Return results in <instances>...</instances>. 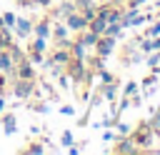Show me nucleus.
Listing matches in <instances>:
<instances>
[{"instance_id": "obj_1", "label": "nucleus", "mask_w": 160, "mask_h": 155, "mask_svg": "<svg viewBox=\"0 0 160 155\" xmlns=\"http://www.w3.org/2000/svg\"><path fill=\"white\" fill-rule=\"evenodd\" d=\"M130 140L138 145L140 152H150L152 140H155V132H152V128L148 125V120H138L135 130H130Z\"/></svg>"}, {"instance_id": "obj_2", "label": "nucleus", "mask_w": 160, "mask_h": 155, "mask_svg": "<svg viewBox=\"0 0 160 155\" xmlns=\"http://www.w3.org/2000/svg\"><path fill=\"white\" fill-rule=\"evenodd\" d=\"M10 92H12L18 100H30V98H35V95H38V78H18V75H15V80H12V85H10Z\"/></svg>"}, {"instance_id": "obj_3", "label": "nucleus", "mask_w": 160, "mask_h": 155, "mask_svg": "<svg viewBox=\"0 0 160 155\" xmlns=\"http://www.w3.org/2000/svg\"><path fill=\"white\" fill-rule=\"evenodd\" d=\"M65 72H68V78H70L72 85H80V82L90 85V82H92V80L88 78V62L80 60V58H70V60L65 62Z\"/></svg>"}, {"instance_id": "obj_4", "label": "nucleus", "mask_w": 160, "mask_h": 155, "mask_svg": "<svg viewBox=\"0 0 160 155\" xmlns=\"http://www.w3.org/2000/svg\"><path fill=\"white\" fill-rule=\"evenodd\" d=\"M62 22L68 25V30H70V32H82V30H88V18H85L80 10L68 12V15L62 18Z\"/></svg>"}, {"instance_id": "obj_5", "label": "nucleus", "mask_w": 160, "mask_h": 155, "mask_svg": "<svg viewBox=\"0 0 160 155\" xmlns=\"http://www.w3.org/2000/svg\"><path fill=\"white\" fill-rule=\"evenodd\" d=\"M115 48H118V38H112V35H100L92 50H95V55H100V58H110V55L115 52Z\"/></svg>"}, {"instance_id": "obj_6", "label": "nucleus", "mask_w": 160, "mask_h": 155, "mask_svg": "<svg viewBox=\"0 0 160 155\" xmlns=\"http://www.w3.org/2000/svg\"><path fill=\"white\" fill-rule=\"evenodd\" d=\"M115 142H118V145H112V152H118V155H132V152H140L138 145L130 140V132H128V135H118Z\"/></svg>"}, {"instance_id": "obj_7", "label": "nucleus", "mask_w": 160, "mask_h": 155, "mask_svg": "<svg viewBox=\"0 0 160 155\" xmlns=\"http://www.w3.org/2000/svg\"><path fill=\"white\" fill-rule=\"evenodd\" d=\"M15 75H18V78H38V75H35V65L28 60V52H25V58H20V60L15 62Z\"/></svg>"}, {"instance_id": "obj_8", "label": "nucleus", "mask_w": 160, "mask_h": 155, "mask_svg": "<svg viewBox=\"0 0 160 155\" xmlns=\"http://www.w3.org/2000/svg\"><path fill=\"white\" fill-rule=\"evenodd\" d=\"M0 122H2V132L10 138V135H15L18 132V118H15V112H0Z\"/></svg>"}, {"instance_id": "obj_9", "label": "nucleus", "mask_w": 160, "mask_h": 155, "mask_svg": "<svg viewBox=\"0 0 160 155\" xmlns=\"http://www.w3.org/2000/svg\"><path fill=\"white\" fill-rule=\"evenodd\" d=\"M50 28H52V18L45 15V18H40L38 22H32V35H38V38H50Z\"/></svg>"}, {"instance_id": "obj_10", "label": "nucleus", "mask_w": 160, "mask_h": 155, "mask_svg": "<svg viewBox=\"0 0 160 155\" xmlns=\"http://www.w3.org/2000/svg\"><path fill=\"white\" fill-rule=\"evenodd\" d=\"M12 32H15L20 40L30 38V32H32V22H30V18H18V20H15V28H12Z\"/></svg>"}, {"instance_id": "obj_11", "label": "nucleus", "mask_w": 160, "mask_h": 155, "mask_svg": "<svg viewBox=\"0 0 160 155\" xmlns=\"http://www.w3.org/2000/svg\"><path fill=\"white\" fill-rule=\"evenodd\" d=\"M70 58H72V55H70V50H68V48L55 45V48L50 50V62H55V65H62V68H65V62H68Z\"/></svg>"}, {"instance_id": "obj_12", "label": "nucleus", "mask_w": 160, "mask_h": 155, "mask_svg": "<svg viewBox=\"0 0 160 155\" xmlns=\"http://www.w3.org/2000/svg\"><path fill=\"white\" fill-rule=\"evenodd\" d=\"M0 72L15 75V60H12L10 50H5V48H0Z\"/></svg>"}, {"instance_id": "obj_13", "label": "nucleus", "mask_w": 160, "mask_h": 155, "mask_svg": "<svg viewBox=\"0 0 160 155\" xmlns=\"http://www.w3.org/2000/svg\"><path fill=\"white\" fill-rule=\"evenodd\" d=\"M138 82H140L142 98H150V92L155 90V82H158V72H152V70H150V72H148V75H145L142 80H138Z\"/></svg>"}, {"instance_id": "obj_14", "label": "nucleus", "mask_w": 160, "mask_h": 155, "mask_svg": "<svg viewBox=\"0 0 160 155\" xmlns=\"http://www.w3.org/2000/svg\"><path fill=\"white\" fill-rule=\"evenodd\" d=\"M25 108H28V110H32V112H38V115H48V112H50L48 100H40V98H30V100L25 102Z\"/></svg>"}, {"instance_id": "obj_15", "label": "nucleus", "mask_w": 160, "mask_h": 155, "mask_svg": "<svg viewBox=\"0 0 160 155\" xmlns=\"http://www.w3.org/2000/svg\"><path fill=\"white\" fill-rule=\"evenodd\" d=\"M138 48H140L145 55H148V52H152V50H160V35H155V38H140Z\"/></svg>"}, {"instance_id": "obj_16", "label": "nucleus", "mask_w": 160, "mask_h": 155, "mask_svg": "<svg viewBox=\"0 0 160 155\" xmlns=\"http://www.w3.org/2000/svg\"><path fill=\"white\" fill-rule=\"evenodd\" d=\"M45 150H48V148L42 145V140H30V142H28L20 152H22V155H42Z\"/></svg>"}, {"instance_id": "obj_17", "label": "nucleus", "mask_w": 160, "mask_h": 155, "mask_svg": "<svg viewBox=\"0 0 160 155\" xmlns=\"http://www.w3.org/2000/svg\"><path fill=\"white\" fill-rule=\"evenodd\" d=\"M70 55H72V58H80V60H85V58H88V48L80 42V38L70 40Z\"/></svg>"}, {"instance_id": "obj_18", "label": "nucleus", "mask_w": 160, "mask_h": 155, "mask_svg": "<svg viewBox=\"0 0 160 155\" xmlns=\"http://www.w3.org/2000/svg\"><path fill=\"white\" fill-rule=\"evenodd\" d=\"M78 38H80V42H82V45H85V48H88V50H92V48H95V42H98V38H100V35H95V32H92V30H82V32H78Z\"/></svg>"}, {"instance_id": "obj_19", "label": "nucleus", "mask_w": 160, "mask_h": 155, "mask_svg": "<svg viewBox=\"0 0 160 155\" xmlns=\"http://www.w3.org/2000/svg\"><path fill=\"white\" fill-rule=\"evenodd\" d=\"M105 28H108V22H105L102 18H98V15L88 22V30H92L95 35H105Z\"/></svg>"}, {"instance_id": "obj_20", "label": "nucleus", "mask_w": 160, "mask_h": 155, "mask_svg": "<svg viewBox=\"0 0 160 155\" xmlns=\"http://www.w3.org/2000/svg\"><path fill=\"white\" fill-rule=\"evenodd\" d=\"M25 50H35V52H48V38H32V42H28Z\"/></svg>"}, {"instance_id": "obj_21", "label": "nucleus", "mask_w": 160, "mask_h": 155, "mask_svg": "<svg viewBox=\"0 0 160 155\" xmlns=\"http://www.w3.org/2000/svg\"><path fill=\"white\" fill-rule=\"evenodd\" d=\"M85 62H88V70H90V72H98V70L105 68V58H100V55H92L90 60L85 58Z\"/></svg>"}, {"instance_id": "obj_22", "label": "nucleus", "mask_w": 160, "mask_h": 155, "mask_svg": "<svg viewBox=\"0 0 160 155\" xmlns=\"http://www.w3.org/2000/svg\"><path fill=\"white\" fill-rule=\"evenodd\" d=\"M38 90H45L48 95H50V100H60V95H58V90L52 88V82H48V80H38Z\"/></svg>"}, {"instance_id": "obj_23", "label": "nucleus", "mask_w": 160, "mask_h": 155, "mask_svg": "<svg viewBox=\"0 0 160 155\" xmlns=\"http://www.w3.org/2000/svg\"><path fill=\"white\" fill-rule=\"evenodd\" d=\"M12 42H15V40H12V30L2 25V28H0V48H5V50H8Z\"/></svg>"}, {"instance_id": "obj_24", "label": "nucleus", "mask_w": 160, "mask_h": 155, "mask_svg": "<svg viewBox=\"0 0 160 155\" xmlns=\"http://www.w3.org/2000/svg\"><path fill=\"white\" fill-rule=\"evenodd\" d=\"M148 125L152 128V132H155V135H160V105H158V108L150 112V118H148Z\"/></svg>"}, {"instance_id": "obj_25", "label": "nucleus", "mask_w": 160, "mask_h": 155, "mask_svg": "<svg viewBox=\"0 0 160 155\" xmlns=\"http://www.w3.org/2000/svg\"><path fill=\"white\" fill-rule=\"evenodd\" d=\"M145 65H148L150 70L160 68V50H152V52H148V55H145Z\"/></svg>"}, {"instance_id": "obj_26", "label": "nucleus", "mask_w": 160, "mask_h": 155, "mask_svg": "<svg viewBox=\"0 0 160 155\" xmlns=\"http://www.w3.org/2000/svg\"><path fill=\"white\" fill-rule=\"evenodd\" d=\"M135 92H140V82H138V80H128V82L122 85V95L130 98V95H135Z\"/></svg>"}, {"instance_id": "obj_27", "label": "nucleus", "mask_w": 160, "mask_h": 155, "mask_svg": "<svg viewBox=\"0 0 160 155\" xmlns=\"http://www.w3.org/2000/svg\"><path fill=\"white\" fill-rule=\"evenodd\" d=\"M25 52L32 65H45V52H35V50H25Z\"/></svg>"}, {"instance_id": "obj_28", "label": "nucleus", "mask_w": 160, "mask_h": 155, "mask_svg": "<svg viewBox=\"0 0 160 155\" xmlns=\"http://www.w3.org/2000/svg\"><path fill=\"white\" fill-rule=\"evenodd\" d=\"M115 140H118L115 128H102V142H115Z\"/></svg>"}, {"instance_id": "obj_29", "label": "nucleus", "mask_w": 160, "mask_h": 155, "mask_svg": "<svg viewBox=\"0 0 160 155\" xmlns=\"http://www.w3.org/2000/svg\"><path fill=\"white\" fill-rule=\"evenodd\" d=\"M15 20H18V15H15V12H10V10H8V12H2V22H5V28H10V30H12V28H15Z\"/></svg>"}, {"instance_id": "obj_30", "label": "nucleus", "mask_w": 160, "mask_h": 155, "mask_svg": "<svg viewBox=\"0 0 160 155\" xmlns=\"http://www.w3.org/2000/svg\"><path fill=\"white\" fill-rule=\"evenodd\" d=\"M72 142H75L72 132H70V130H62V135H60V145H62V148H68V145H72Z\"/></svg>"}, {"instance_id": "obj_31", "label": "nucleus", "mask_w": 160, "mask_h": 155, "mask_svg": "<svg viewBox=\"0 0 160 155\" xmlns=\"http://www.w3.org/2000/svg\"><path fill=\"white\" fill-rule=\"evenodd\" d=\"M58 85H60V90H68L72 82H70V78H68V72H62V75H58Z\"/></svg>"}, {"instance_id": "obj_32", "label": "nucleus", "mask_w": 160, "mask_h": 155, "mask_svg": "<svg viewBox=\"0 0 160 155\" xmlns=\"http://www.w3.org/2000/svg\"><path fill=\"white\" fill-rule=\"evenodd\" d=\"M115 132H118V135H128V132H130V125L122 122V120H118V122H115Z\"/></svg>"}, {"instance_id": "obj_33", "label": "nucleus", "mask_w": 160, "mask_h": 155, "mask_svg": "<svg viewBox=\"0 0 160 155\" xmlns=\"http://www.w3.org/2000/svg\"><path fill=\"white\" fill-rule=\"evenodd\" d=\"M98 75H100V80H102V82H112V80H118V78H115L112 72H108L105 68H102V70H98Z\"/></svg>"}, {"instance_id": "obj_34", "label": "nucleus", "mask_w": 160, "mask_h": 155, "mask_svg": "<svg viewBox=\"0 0 160 155\" xmlns=\"http://www.w3.org/2000/svg\"><path fill=\"white\" fill-rule=\"evenodd\" d=\"M142 100H145V98H142V92L130 95V108H140V105H142Z\"/></svg>"}, {"instance_id": "obj_35", "label": "nucleus", "mask_w": 160, "mask_h": 155, "mask_svg": "<svg viewBox=\"0 0 160 155\" xmlns=\"http://www.w3.org/2000/svg\"><path fill=\"white\" fill-rule=\"evenodd\" d=\"M60 115H65V118H75V108H72V105H60Z\"/></svg>"}, {"instance_id": "obj_36", "label": "nucleus", "mask_w": 160, "mask_h": 155, "mask_svg": "<svg viewBox=\"0 0 160 155\" xmlns=\"http://www.w3.org/2000/svg\"><path fill=\"white\" fill-rule=\"evenodd\" d=\"M118 102H120V105H118V112H122V110L130 108V98H128V95H122V100H118Z\"/></svg>"}, {"instance_id": "obj_37", "label": "nucleus", "mask_w": 160, "mask_h": 155, "mask_svg": "<svg viewBox=\"0 0 160 155\" xmlns=\"http://www.w3.org/2000/svg\"><path fill=\"white\" fill-rule=\"evenodd\" d=\"M8 110V100H5V92H0V112Z\"/></svg>"}, {"instance_id": "obj_38", "label": "nucleus", "mask_w": 160, "mask_h": 155, "mask_svg": "<svg viewBox=\"0 0 160 155\" xmlns=\"http://www.w3.org/2000/svg\"><path fill=\"white\" fill-rule=\"evenodd\" d=\"M35 5H40V8H50L52 5V0H32Z\"/></svg>"}, {"instance_id": "obj_39", "label": "nucleus", "mask_w": 160, "mask_h": 155, "mask_svg": "<svg viewBox=\"0 0 160 155\" xmlns=\"http://www.w3.org/2000/svg\"><path fill=\"white\" fill-rule=\"evenodd\" d=\"M105 2H125V0H105Z\"/></svg>"}, {"instance_id": "obj_40", "label": "nucleus", "mask_w": 160, "mask_h": 155, "mask_svg": "<svg viewBox=\"0 0 160 155\" xmlns=\"http://www.w3.org/2000/svg\"><path fill=\"white\" fill-rule=\"evenodd\" d=\"M2 25H5V22H2V15H0V28H2Z\"/></svg>"}, {"instance_id": "obj_41", "label": "nucleus", "mask_w": 160, "mask_h": 155, "mask_svg": "<svg viewBox=\"0 0 160 155\" xmlns=\"http://www.w3.org/2000/svg\"><path fill=\"white\" fill-rule=\"evenodd\" d=\"M155 15H158V18H160V8H158V12H155Z\"/></svg>"}, {"instance_id": "obj_42", "label": "nucleus", "mask_w": 160, "mask_h": 155, "mask_svg": "<svg viewBox=\"0 0 160 155\" xmlns=\"http://www.w3.org/2000/svg\"><path fill=\"white\" fill-rule=\"evenodd\" d=\"M75 2H80V0H75Z\"/></svg>"}]
</instances>
